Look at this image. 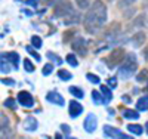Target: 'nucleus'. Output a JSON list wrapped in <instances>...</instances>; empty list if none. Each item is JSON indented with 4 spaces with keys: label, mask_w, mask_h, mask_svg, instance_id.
I'll list each match as a JSON object with an SVG mask.
<instances>
[{
    "label": "nucleus",
    "mask_w": 148,
    "mask_h": 139,
    "mask_svg": "<svg viewBox=\"0 0 148 139\" xmlns=\"http://www.w3.org/2000/svg\"><path fill=\"white\" fill-rule=\"evenodd\" d=\"M107 21V6L102 0H95V2L88 8V12L84 15L83 25L84 31L89 34H96Z\"/></svg>",
    "instance_id": "nucleus-1"
},
{
    "label": "nucleus",
    "mask_w": 148,
    "mask_h": 139,
    "mask_svg": "<svg viewBox=\"0 0 148 139\" xmlns=\"http://www.w3.org/2000/svg\"><path fill=\"white\" fill-rule=\"evenodd\" d=\"M138 70V61L136 56L133 53H129L125 56L121 62V68L119 70V75H121L123 79H129L130 75H133V73Z\"/></svg>",
    "instance_id": "nucleus-2"
},
{
    "label": "nucleus",
    "mask_w": 148,
    "mask_h": 139,
    "mask_svg": "<svg viewBox=\"0 0 148 139\" xmlns=\"http://www.w3.org/2000/svg\"><path fill=\"white\" fill-rule=\"evenodd\" d=\"M73 12V5L70 0H58L53 6V16L55 18H67Z\"/></svg>",
    "instance_id": "nucleus-3"
},
{
    "label": "nucleus",
    "mask_w": 148,
    "mask_h": 139,
    "mask_svg": "<svg viewBox=\"0 0 148 139\" xmlns=\"http://www.w3.org/2000/svg\"><path fill=\"white\" fill-rule=\"evenodd\" d=\"M126 56V50L123 47H116L110 52V56H108V67L110 68H114L116 65L121 64L123 59Z\"/></svg>",
    "instance_id": "nucleus-4"
},
{
    "label": "nucleus",
    "mask_w": 148,
    "mask_h": 139,
    "mask_svg": "<svg viewBox=\"0 0 148 139\" xmlns=\"http://www.w3.org/2000/svg\"><path fill=\"white\" fill-rule=\"evenodd\" d=\"M104 135L107 138H116V139H130L132 136L125 135L121 130L113 127V126H104Z\"/></svg>",
    "instance_id": "nucleus-5"
},
{
    "label": "nucleus",
    "mask_w": 148,
    "mask_h": 139,
    "mask_svg": "<svg viewBox=\"0 0 148 139\" xmlns=\"http://www.w3.org/2000/svg\"><path fill=\"white\" fill-rule=\"evenodd\" d=\"M16 99H18V102H19L22 107L31 108V107L34 105V98H33V95H31L30 92H27V90H21V92L18 93Z\"/></svg>",
    "instance_id": "nucleus-6"
},
{
    "label": "nucleus",
    "mask_w": 148,
    "mask_h": 139,
    "mask_svg": "<svg viewBox=\"0 0 148 139\" xmlns=\"http://www.w3.org/2000/svg\"><path fill=\"white\" fill-rule=\"evenodd\" d=\"M71 47L74 52H77L80 56H86L88 53V47H86V40L83 37H77V39H74V42L71 43Z\"/></svg>",
    "instance_id": "nucleus-7"
},
{
    "label": "nucleus",
    "mask_w": 148,
    "mask_h": 139,
    "mask_svg": "<svg viewBox=\"0 0 148 139\" xmlns=\"http://www.w3.org/2000/svg\"><path fill=\"white\" fill-rule=\"evenodd\" d=\"M96 126H98V118L93 114H89L88 117H86V120H84V130L89 132V133H93L95 129H96Z\"/></svg>",
    "instance_id": "nucleus-8"
},
{
    "label": "nucleus",
    "mask_w": 148,
    "mask_h": 139,
    "mask_svg": "<svg viewBox=\"0 0 148 139\" xmlns=\"http://www.w3.org/2000/svg\"><path fill=\"white\" fill-rule=\"evenodd\" d=\"M46 99L49 101V102H52V104H55V105H64V96L62 95H59L58 92H49L47 93V96H46Z\"/></svg>",
    "instance_id": "nucleus-9"
},
{
    "label": "nucleus",
    "mask_w": 148,
    "mask_h": 139,
    "mask_svg": "<svg viewBox=\"0 0 148 139\" xmlns=\"http://www.w3.org/2000/svg\"><path fill=\"white\" fill-rule=\"evenodd\" d=\"M145 40H147L145 33L144 31H138V33H135L133 37H132V45H133V47H141L145 43Z\"/></svg>",
    "instance_id": "nucleus-10"
},
{
    "label": "nucleus",
    "mask_w": 148,
    "mask_h": 139,
    "mask_svg": "<svg viewBox=\"0 0 148 139\" xmlns=\"http://www.w3.org/2000/svg\"><path fill=\"white\" fill-rule=\"evenodd\" d=\"M68 111H70V116H71L73 118H76V117H79V116L82 114L83 107L77 102V101H71V102H70V108H68Z\"/></svg>",
    "instance_id": "nucleus-11"
},
{
    "label": "nucleus",
    "mask_w": 148,
    "mask_h": 139,
    "mask_svg": "<svg viewBox=\"0 0 148 139\" xmlns=\"http://www.w3.org/2000/svg\"><path fill=\"white\" fill-rule=\"evenodd\" d=\"M0 58H6V59L10 61V64H12V65H15V68L18 67V65H16V64H18V61H19V55H18V53H15V52H9V53H5V55H0Z\"/></svg>",
    "instance_id": "nucleus-12"
},
{
    "label": "nucleus",
    "mask_w": 148,
    "mask_h": 139,
    "mask_svg": "<svg viewBox=\"0 0 148 139\" xmlns=\"http://www.w3.org/2000/svg\"><path fill=\"white\" fill-rule=\"evenodd\" d=\"M37 129V120L34 117H27L25 120V130L27 132H34Z\"/></svg>",
    "instance_id": "nucleus-13"
},
{
    "label": "nucleus",
    "mask_w": 148,
    "mask_h": 139,
    "mask_svg": "<svg viewBox=\"0 0 148 139\" xmlns=\"http://www.w3.org/2000/svg\"><path fill=\"white\" fill-rule=\"evenodd\" d=\"M92 98H93V104H96V105H102V104L108 102V101L105 99V96H102L101 93H98L96 90L92 92Z\"/></svg>",
    "instance_id": "nucleus-14"
},
{
    "label": "nucleus",
    "mask_w": 148,
    "mask_h": 139,
    "mask_svg": "<svg viewBox=\"0 0 148 139\" xmlns=\"http://www.w3.org/2000/svg\"><path fill=\"white\" fill-rule=\"evenodd\" d=\"M136 110H138V111H145V110H148V96H142V98L138 99Z\"/></svg>",
    "instance_id": "nucleus-15"
},
{
    "label": "nucleus",
    "mask_w": 148,
    "mask_h": 139,
    "mask_svg": "<svg viewBox=\"0 0 148 139\" xmlns=\"http://www.w3.org/2000/svg\"><path fill=\"white\" fill-rule=\"evenodd\" d=\"M123 117L125 118H132V120H138L139 118V112L133 111V110H125L123 111Z\"/></svg>",
    "instance_id": "nucleus-16"
},
{
    "label": "nucleus",
    "mask_w": 148,
    "mask_h": 139,
    "mask_svg": "<svg viewBox=\"0 0 148 139\" xmlns=\"http://www.w3.org/2000/svg\"><path fill=\"white\" fill-rule=\"evenodd\" d=\"M68 90H70V93H71V95H74V98H77V99H82V98L84 96L83 90L80 89V87H77V86H71Z\"/></svg>",
    "instance_id": "nucleus-17"
},
{
    "label": "nucleus",
    "mask_w": 148,
    "mask_h": 139,
    "mask_svg": "<svg viewBox=\"0 0 148 139\" xmlns=\"http://www.w3.org/2000/svg\"><path fill=\"white\" fill-rule=\"evenodd\" d=\"M127 129H129V132L133 133V135H142V132H144L142 126H139V124H129Z\"/></svg>",
    "instance_id": "nucleus-18"
},
{
    "label": "nucleus",
    "mask_w": 148,
    "mask_h": 139,
    "mask_svg": "<svg viewBox=\"0 0 148 139\" xmlns=\"http://www.w3.org/2000/svg\"><path fill=\"white\" fill-rule=\"evenodd\" d=\"M101 92H102V95L105 96L107 101H111V99H113V92L110 90V87H108L107 84H101Z\"/></svg>",
    "instance_id": "nucleus-19"
},
{
    "label": "nucleus",
    "mask_w": 148,
    "mask_h": 139,
    "mask_svg": "<svg viewBox=\"0 0 148 139\" xmlns=\"http://www.w3.org/2000/svg\"><path fill=\"white\" fill-rule=\"evenodd\" d=\"M58 77L61 79V80H64V81H68V80H71V73L70 71H67V70H59L58 71Z\"/></svg>",
    "instance_id": "nucleus-20"
},
{
    "label": "nucleus",
    "mask_w": 148,
    "mask_h": 139,
    "mask_svg": "<svg viewBox=\"0 0 148 139\" xmlns=\"http://www.w3.org/2000/svg\"><path fill=\"white\" fill-rule=\"evenodd\" d=\"M74 34H76V30H68V31H65V33L62 34L64 43H67V42H70V40H74Z\"/></svg>",
    "instance_id": "nucleus-21"
},
{
    "label": "nucleus",
    "mask_w": 148,
    "mask_h": 139,
    "mask_svg": "<svg viewBox=\"0 0 148 139\" xmlns=\"http://www.w3.org/2000/svg\"><path fill=\"white\" fill-rule=\"evenodd\" d=\"M31 45H33V47H36V49H40L43 43H42V39H40L39 36H33V37H31Z\"/></svg>",
    "instance_id": "nucleus-22"
},
{
    "label": "nucleus",
    "mask_w": 148,
    "mask_h": 139,
    "mask_svg": "<svg viewBox=\"0 0 148 139\" xmlns=\"http://www.w3.org/2000/svg\"><path fill=\"white\" fill-rule=\"evenodd\" d=\"M9 126V118L3 114V112H0V129H5Z\"/></svg>",
    "instance_id": "nucleus-23"
},
{
    "label": "nucleus",
    "mask_w": 148,
    "mask_h": 139,
    "mask_svg": "<svg viewBox=\"0 0 148 139\" xmlns=\"http://www.w3.org/2000/svg\"><path fill=\"white\" fill-rule=\"evenodd\" d=\"M67 62H68V64L71 65V67H77L79 65V62H77V58L76 56H74L73 53H70V55H67Z\"/></svg>",
    "instance_id": "nucleus-24"
},
{
    "label": "nucleus",
    "mask_w": 148,
    "mask_h": 139,
    "mask_svg": "<svg viewBox=\"0 0 148 139\" xmlns=\"http://www.w3.org/2000/svg\"><path fill=\"white\" fill-rule=\"evenodd\" d=\"M136 0H120V3H119V8L120 9H126V8H129V6H132Z\"/></svg>",
    "instance_id": "nucleus-25"
},
{
    "label": "nucleus",
    "mask_w": 148,
    "mask_h": 139,
    "mask_svg": "<svg viewBox=\"0 0 148 139\" xmlns=\"http://www.w3.org/2000/svg\"><path fill=\"white\" fill-rule=\"evenodd\" d=\"M136 80L138 81H145V80H148V70H141L139 71V74H138V77H136Z\"/></svg>",
    "instance_id": "nucleus-26"
},
{
    "label": "nucleus",
    "mask_w": 148,
    "mask_h": 139,
    "mask_svg": "<svg viewBox=\"0 0 148 139\" xmlns=\"http://www.w3.org/2000/svg\"><path fill=\"white\" fill-rule=\"evenodd\" d=\"M86 79H88L90 83H95V84H98L101 80H99V77H98V75H95V74H92V73H88L86 74Z\"/></svg>",
    "instance_id": "nucleus-27"
},
{
    "label": "nucleus",
    "mask_w": 148,
    "mask_h": 139,
    "mask_svg": "<svg viewBox=\"0 0 148 139\" xmlns=\"http://www.w3.org/2000/svg\"><path fill=\"white\" fill-rule=\"evenodd\" d=\"M76 5L80 9H88L90 6V2H89V0H76Z\"/></svg>",
    "instance_id": "nucleus-28"
},
{
    "label": "nucleus",
    "mask_w": 148,
    "mask_h": 139,
    "mask_svg": "<svg viewBox=\"0 0 148 139\" xmlns=\"http://www.w3.org/2000/svg\"><path fill=\"white\" fill-rule=\"evenodd\" d=\"M135 25H139V27H144V25L147 24V15H139L138 19L133 22Z\"/></svg>",
    "instance_id": "nucleus-29"
},
{
    "label": "nucleus",
    "mask_w": 148,
    "mask_h": 139,
    "mask_svg": "<svg viewBox=\"0 0 148 139\" xmlns=\"http://www.w3.org/2000/svg\"><path fill=\"white\" fill-rule=\"evenodd\" d=\"M24 68H25V71H28V73H33V71H34V65H33V62H31V61H28V59H25V61H24Z\"/></svg>",
    "instance_id": "nucleus-30"
},
{
    "label": "nucleus",
    "mask_w": 148,
    "mask_h": 139,
    "mask_svg": "<svg viewBox=\"0 0 148 139\" xmlns=\"http://www.w3.org/2000/svg\"><path fill=\"white\" fill-rule=\"evenodd\" d=\"M71 16H74V18H71V19H65V24H77L79 21H80V15L79 14H73L71 12Z\"/></svg>",
    "instance_id": "nucleus-31"
},
{
    "label": "nucleus",
    "mask_w": 148,
    "mask_h": 139,
    "mask_svg": "<svg viewBox=\"0 0 148 139\" xmlns=\"http://www.w3.org/2000/svg\"><path fill=\"white\" fill-rule=\"evenodd\" d=\"M52 71H53V65L52 64H46L45 67H43V75H49V74H52Z\"/></svg>",
    "instance_id": "nucleus-32"
},
{
    "label": "nucleus",
    "mask_w": 148,
    "mask_h": 139,
    "mask_svg": "<svg viewBox=\"0 0 148 139\" xmlns=\"http://www.w3.org/2000/svg\"><path fill=\"white\" fill-rule=\"evenodd\" d=\"M3 105H5L6 108H12V110H15V99H12V98L6 99Z\"/></svg>",
    "instance_id": "nucleus-33"
},
{
    "label": "nucleus",
    "mask_w": 148,
    "mask_h": 139,
    "mask_svg": "<svg viewBox=\"0 0 148 139\" xmlns=\"http://www.w3.org/2000/svg\"><path fill=\"white\" fill-rule=\"evenodd\" d=\"M27 52H28L31 56H34V58H36V61H40V55L37 53V52H36V50H34L31 46H28V47H27Z\"/></svg>",
    "instance_id": "nucleus-34"
},
{
    "label": "nucleus",
    "mask_w": 148,
    "mask_h": 139,
    "mask_svg": "<svg viewBox=\"0 0 148 139\" xmlns=\"http://www.w3.org/2000/svg\"><path fill=\"white\" fill-rule=\"evenodd\" d=\"M0 70H2V73L8 74L10 71V67L8 65V62H2V64H0Z\"/></svg>",
    "instance_id": "nucleus-35"
},
{
    "label": "nucleus",
    "mask_w": 148,
    "mask_h": 139,
    "mask_svg": "<svg viewBox=\"0 0 148 139\" xmlns=\"http://www.w3.org/2000/svg\"><path fill=\"white\" fill-rule=\"evenodd\" d=\"M108 86H110V87H116V86H117V79H116V77L108 79Z\"/></svg>",
    "instance_id": "nucleus-36"
},
{
    "label": "nucleus",
    "mask_w": 148,
    "mask_h": 139,
    "mask_svg": "<svg viewBox=\"0 0 148 139\" xmlns=\"http://www.w3.org/2000/svg\"><path fill=\"white\" fill-rule=\"evenodd\" d=\"M2 81H3L5 84H9V86H14V84H15V81L10 80V79H2Z\"/></svg>",
    "instance_id": "nucleus-37"
},
{
    "label": "nucleus",
    "mask_w": 148,
    "mask_h": 139,
    "mask_svg": "<svg viewBox=\"0 0 148 139\" xmlns=\"http://www.w3.org/2000/svg\"><path fill=\"white\" fill-rule=\"evenodd\" d=\"M27 5H30V6H37V5H39V0H27Z\"/></svg>",
    "instance_id": "nucleus-38"
},
{
    "label": "nucleus",
    "mask_w": 148,
    "mask_h": 139,
    "mask_svg": "<svg viewBox=\"0 0 148 139\" xmlns=\"http://www.w3.org/2000/svg\"><path fill=\"white\" fill-rule=\"evenodd\" d=\"M61 129H62V130H64V132H65L67 135L70 133V127H68V126H67V124H62V127H61Z\"/></svg>",
    "instance_id": "nucleus-39"
},
{
    "label": "nucleus",
    "mask_w": 148,
    "mask_h": 139,
    "mask_svg": "<svg viewBox=\"0 0 148 139\" xmlns=\"http://www.w3.org/2000/svg\"><path fill=\"white\" fill-rule=\"evenodd\" d=\"M121 99H123V101H125V102H127V104H129V102H130V101H132V99H130V98H129L127 95H125V96H123Z\"/></svg>",
    "instance_id": "nucleus-40"
},
{
    "label": "nucleus",
    "mask_w": 148,
    "mask_h": 139,
    "mask_svg": "<svg viewBox=\"0 0 148 139\" xmlns=\"http://www.w3.org/2000/svg\"><path fill=\"white\" fill-rule=\"evenodd\" d=\"M52 2H55V0H45V3H52Z\"/></svg>",
    "instance_id": "nucleus-41"
},
{
    "label": "nucleus",
    "mask_w": 148,
    "mask_h": 139,
    "mask_svg": "<svg viewBox=\"0 0 148 139\" xmlns=\"http://www.w3.org/2000/svg\"><path fill=\"white\" fill-rule=\"evenodd\" d=\"M145 126H147V133H148V123H147V124H145Z\"/></svg>",
    "instance_id": "nucleus-42"
},
{
    "label": "nucleus",
    "mask_w": 148,
    "mask_h": 139,
    "mask_svg": "<svg viewBox=\"0 0 148 139\" xmlns=\"http://www.w3.org/2000/svg\"><path fill=\"white\" fill-rule=\"evenodd\" d=\"M108 2H113V0H108Z\"/></svg>",
    "instance_id": "nucleus-43"
}]
</instances>
